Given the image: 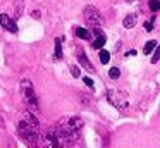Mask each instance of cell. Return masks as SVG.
Instances as JSON below:
<instances>
[{
	"mask_svg": "<svg viewBox=\"0 0 160 148\" xmlns=\"http://www.w3.org/2000/svg\"><path fill=\"white\" fill-rule=\"evenodd\" d=\"M83 129V119H79L78 115L64 117L60 119L55 126H52L50 129H47L50 133V136L55 140L59 148H67L71 145H74V141L79 138V131Z\"/></svg>",
	"mask_w": 160,
	"mask_h": 148,
	"instance_id": "obj_1",
	"label": "cell"
},
{
	"mask_svg": "<svg viewBox=\"0 0 160 148\" xmlns=\"http://www.w3.org/2000/svg\"><path fill=\"white\" fill-rule=\"evenodd\" d=\"M18 133L26 143H29L31 148H38V140H40V122L36 119V115L28 110L22 114L21 120L18 126Z\"/></svg>",
	"mask_w": 160,
	"mask_h": 148,
	"instance_id": "obj_2",
	"label": "cell"
},
{
	"mask_svg": "<svg viewBox=\"0 0 160 148\" xmlns=\"http://www.w3.org/2000/svg\"><path fill=\"white\" fill-rule=\"evenodd\" d=\"M21 95L24 103L28 105V110H31L33 114H38L40 112V100L35 93V88H33V83L29 79H22L21 81Z\"/></svg>",
	"mask_w": 160,
	"mask_h": 148,
	"instance_id": "obj_3",
	"label": "cell"
},
{
	"mask_svg": "<svg viewBox=\"0 0 160 148\" xmlns=\"http://www.w3.org/2000/svg\"><path fill=\"white\" fill-rule=\"evenodd\" d=\"M83 17H84V21H86V24L90 28H102V24H103V16H102V12L93 5H88L86 9H84Z\"/></svg>",
	"mask_w": 160,
	"mask_h": 148,
	"instance_id": "obj_4",
	"label": "cell"
},
{
	"mask_svg": "<svg viewBox=\"0 0 160 148\" xmlns=\"http://www.w3.org/2000/svg\"><path fill=\"white\" fill-rule=\"evenodd\" d=\"M107 100L115 107V109H119V110L128 109V105H129L126 95L122 91H117V89H108V91H107Z\"/></svg>",
	"mask_w": 160,
	"mask_h": 148,
	"instance_id": "obj_5",
	"label": "cell"
},
{
	"mask_svg": "<svg viewBox=\"0 0 160 148\" xmlns=\"http://www.w3.org/2000/svg\"><path fill=\"white\" fill-rule=\"evenodd\" d=\"M93 36H95V40H93V43H91V47H93L95 50H102L103 45H105V41H107L103 31H102L100 28H93Z\"/></svg>",
	"mask_w": 160,
	"mask_h": 148,
	"instance_id": "obj_6",
	"label": "cell"
},
{
	"mask_svg": "<svg viewBox=\"0 0 160 148\" xmlns=\"http://www.w3.org/2000/svg\"><path fill=\"white\" fill-rule=\"evenodd\" d=\"M0 26L7 29L9 33H18V24L7 16V14H0Z\"/></svg>",
	"mask_w": 160,
	"mask_h": 148,
	"instance_id": "obj_7",
	"label": "cell"
},
{
	"mask_svg": "<svg viewBox=\"0 0 160 148\" xmlns=\"http://www.w3.org/2000/svg\"><path fill=\"white\" fill-rule=\"evenodd\" d=\"M136 23H138V16H136V14H128V16L124 17V21H122V26H124L126 29H132V28L136 26Z\"/></svg>",
	"mask_w": 160,
	"mask_h": 148,
	"instance_id": "obj_8",
	"label": "cell"
},
{
	"mask_svg": "<svg viewBox=\"0 0 160 148\" xmlns=\"http://www.w3.org/2000/svg\"><path fill=\"white\" fill-rule=\"evenodd\" d=\"M78 59H79L81 65H83V67L86 69V71H90V72H93V71H95L93 65L90 64V60H88V57H86V54H84V52H79V54H78Z\"/></svg>",
	"mask_w": 160,
	"mask_h": 148,
	"instance_id": "obj_9",
	"label": "cell"
},
{
	"mask_svg": "<svg viewBox=\"0 0 160 148\" xmlns=\"http://www.w3.org/2000/svg\"><path fill=\"white\" fill-rule=\"evenodd\" d=\"M74 33H76V36L79 38V40H84V41H88L91 38V33L88 29H84V28H76Z\"/></svg>",
	"mask_w": 160,
	"mask_h": 148,
	"instance_id": "obj_10",
	"label": "cell"
},
{
	"mask_svg": "<svg viewBox=\"0 0 160 148\" xmlns=\"http://www.w3.org/2000/svg\"><path fill=\"white\" fill-rule=\"evenodd\" d=\"M157 48V41L155 40H150V41H146L145 43V48H143V54L145 55H150V54H153V50Z\"/></svg>",
	"mask_w": 160,
	"mask_h": 148,
	"instance_id": "obj_11",
	"label": "cell"
},
{
	"mask_svg": "<svg viewBox=\"0 0 160 148\" xmlns=\"http://www.w3.org/2000/svg\"><path fill=\"white\" fill-rule=\"evenodd\" d=\"M55 59L57 60L62 59V38H57L55 40Z\"/></svg>",
	"mask_w": 160,
	"mask_h": 148,
	"instance_id": "obj_12",
	"label": "cell"
},
{
	"mask_svg": "<svg viewBox=\"0 0 160 148\" xmlns=\"http://www.w3.org/2000/svg\"><path fill=\"white\" fill-rule=\"evenodd\" d=\"M108 60H110V52L102 48L100 50V62L102 64H108Z\"/></svg>",
	"mask_w": 160,
	"mask_h": 148,
	"instance_id": "obj_13",
	"label": "cell"
},
{
	"mask_svg": "<svg viewBox=\"0 0 160 148\" xmlns=\"http://www.w3.org/2000/svg\"><path fill=\"white\" fill-rule=\"evenodd\" d=\"M160 60V45H157V48L153 50V55H152V64H157Z\"/></svg>",
	"mask_w": 160,
	"mask_h": 148,
	"instance_id": "obj_14",
	"label": "cell"
},
{
	"mask_svg": "<svg viewBox=\"0 0 160 148\" xmlns=\"http://www.w3.org/2000/svg\"><path fill=\"white\" fill-rule=\"evenodd\" d=\"M119 76H121V71H119L117 67H110V71H108V78L110 79H119Z\"/></svg>",
	"mask_w": 160,
	"mask_h": 148,
	"instance_id": "obj_15",
	"label": "cell"
},
{
	"mask_svg": "<svg viewBox=\"0 0 160 148\" xmlns=\"http://www.w3.org/2000/svg\"><path fill=\"white\" fill-rule=\"evenodd\" d=\"M150 9H152L153 12H158L160 10V0H152V2H150Z\"/></svg>",
	"mask_w": 160,
	"mask_h": 148,
	"instance_id": "obj_16",
	"label": "cell"
},
{
	"mask_svg": "<svg viewBox=\"0 0 160 148\" xmlns=\"http://www.w3.org/2000/svg\"><path fill=\"white\" fill-rule=\"evenodd\" d=\"M71 72H72V78H79L81 76V71H79L78 65H72V67H71Z\"/></svg>",
	"mask_w": 160,
	"mask_h": 148,
	"instance_id": "obj_17",
	"label": "cell"
},
{
	"mask_svg": "<svg viewBox=\"0 0 160 148\" xmlns=\"http://www.w3.org/2000/svg\"><path fill=\"white\" fill-rule=\"evenodd\" d=\"M83 83L88 86V88H93V86H95V83H93V79H91V78H83Z\"/></svg>",
	"mask_w": 160,
	"mask_h": 148,
	"instance_id": "obj_18",
	"label": "cell"
},
{
	"mask_svg": "<svg viewBox=\"0 0 160 148\" xmlns=\"http://www.w3.org/2000/svg\"><path fill=\"white\" fill-rule=\"evenodd\" d=\"M145 29H146V31H152V29H153V19L145 21Z\"/></svg>",
	"mask_w": 160,
	"mask_h": 148,
	"instance_id": "obj_19",
	"label": "cell"
},
{
	"mask_svg": "<svg viewBox=\"0 0 160 148\" xmlns=\"http://www.w3.org/2000/svg\"><path fill=\"white\" fill-rule=\"evenodd\" d=\"M131 55H136V50H129L128 54H126V57H131Z\"/></svg>",
	"mask_w": 160,
	"mask_h": 148,
	"instance_id": "obj_20",
	"label": "cell"
}]
</instances>
